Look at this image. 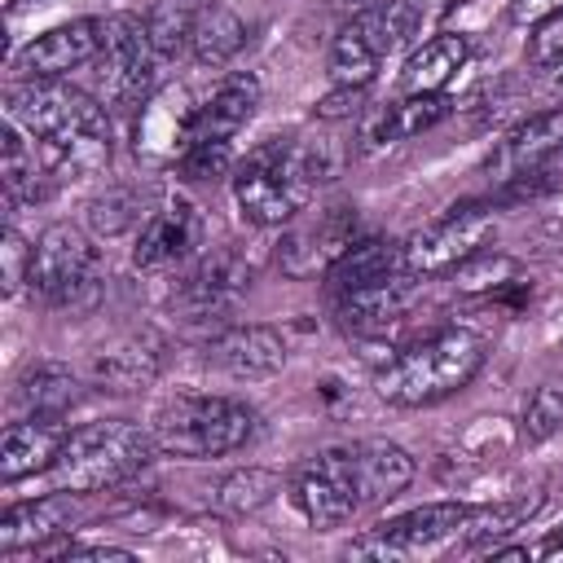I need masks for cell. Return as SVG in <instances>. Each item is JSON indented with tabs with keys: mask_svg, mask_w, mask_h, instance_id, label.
Masks as SVG:
<instances>
[{
	"mask_svg": "<svg viewBox=\"0 0 563 563\" xmlns=\"http://www.w3.org/2000/svg\"><path fill=\"white\" fill-rule=\"evenodd\" d=\"M198 136V106L185 88H163L141 106L136 119V154L150 163H180Z\"/></svg>",
	"mask_w": 563,
	"mask_h": 563,
	"instance_id": "12",
	"label": "cell"
},
{
	"mask_svg": "<svg viewBox=\"0 0 563 563\" xmlns=\"http://www.w3.org/2000/svg\"><path fill=\"white\" fill-rule=\"evenodd\" d=\"M154 444L176 457H220L233 453L251 440L255 413L233 400V396H176L158 405L154 422Z\"/></svg>",
	"mask_w": 563,
	"mask_h": 563,
	"instance_id": "4",
	"label": "cell"
},
{
	"mask_svg": "<svg viewBox=\"0 0 563 563\" xmlns=\"http://www.w3.org/2000/svg\"><path fill=\"white\" fill-rule=\"evenodd\" d=\"M57 563H128L132 554L119 550V545H66L53 554Z\"/></svg>",
	"mask_w": 563,
	"mask_h": 563,
	"instance_id": "40",
	"label": "cell"
},
{
	"mask_svg": "<svg viewBox=\"0 0 563 563\" xmlns=\"http://www.w3.org/2000/svg\"><path fill=\"white\" fill-rule=\"evenodd\" d=\"M141 207H145V194L132 189V185H119V189H106L101 198H92L84 207V224L101 238H114V233H123L141 220Z\"/></svg>",
	"mask_w": 563,
	"mask_h": 563,
	"instance_id": "30",
	"label": "cell"
},
{
	"mask_svg": "<svg viewBox=\"0 0 563 563\" xmlns=\"http://www.w3.org/2000/svg\"><path fill=\"white\" fill-rule=\"evenodd\" d=\"M352 242H356V207H330L317 220H303L282 238V268L299 282L330 273Z\"/></svg>",
	"mask_w": 563,
	"mask_h": 563,
	"instance_id": "11",
	"label": "cell"
},
{
	"mask_svg": "<svg viewBox=\"0 0 563 563\" xmlns=\"http://www.w3.org/2000/svg\"><path fill=\"white\" fill-rule=\"evenodd\" d=\"M198 13H202L198 0H158V4L145 13V31H150L154 53H158V57H176V53L194 40Z\"/></svg>",
	"mask_w": 563,
	"mask_h": 563,
	"instance_id": "28",
	"label": "cell"
},
{
	"mask_svg": "<svg viewBox=\"0 0 563 563\" xmlns=\"http://www.w3.org/2000/svg\"><path fill=\"white\" fill-rule=\"evenodd\" d=\"M62 444H66V427L53 413H35V418H22V422H9L4 440H0V479L18 484L22 475L48 471L57 462Z\"/></svg>",
	"mask_w": 563,
	"mask_h": 563,
	"instance_id": "19",
	"label": "cell"
},
{
	"mask_svg": "<svg viewBox=\"0 0 563 563\" xmlns=\"http://www.w3.org/2000/svg\"><path fill=\"white\" fill-rule=\"evenodd\" d=\"M194 246H202V211L189 198H172L141 224L132 260L141 268H163V264L194 255Z\"/></svg>",
	"mask_w": 563,
	"mask_h": 563,
	"instance_id": "16",
	"label": "cell"
},
{
	"mask_svg": "<svg viewBox=\"0 0 563 563\" xmlns=\"http://www.w3.org/2000/svg\"><path fill=\"white\" fill-rule=\"evenodd\" d=\"M9 4H22V0H9Z\"/></svg>",
	"mask_w": 563,
	"mask_h": 563,
	"instance_id": "44",
	"label": "cell"
},
{
	"mask_svg": "<svg viewBox=\"0 0 563 563\" xmlns=\"http://www.w3.org/2000/svg\"><path fill=\"white\" fill-rule=\"evenodd\" d=\"M260 106V79L238 70V75H224L220 88L198 106V136L194 141H233L251 114Z\"/></svg>",
	"mask_w": 563,
	"mask_h": 563,
	"instance_id": "21",
	"label": "cell"
},
{
	"mask_svg": "<svg viewBox=\"0 0 563 563\" xmlns=\"http://www.w3.org/2000/svg\"><path fill=\"white\" fill-rule=\"evenodd\" d=\"M356 462V484H361V506L365 501H391L413 484V457L391 444V440H361L352 449Z\"/></svg>",
	"mask_w": 563,
	"mask_h": 563,
	"instance_id": "22",
	"label": "cell"
},
{
	"mask_svg": "<svg viewBox=\"0 0 563 563\" xmlns=\"http://www.w3.org/2000/svg\"><path fill=\"white\" fill-rule=\"evenodd\" d=\"M317 180H321V163L308 145L268 141L233 172V202L251 224L273 229L303 211Z\"/></svg>",
	"mask_w": 563,
	"mask_h": 563,
	"instance_id": "3",
	"label": "cell"
},
{
	"mask_svg": "<svg viewBox=\"0 0 563 563\" xmlns=\"http://www.w3.org/2000/svg\"><path fill=\"white\" fill-rule=\"evenodd\" d=\"M92 277H97L92 238L70 220L48 224L31 255V290L48 303H70L79 290L92 286Z\"/></svg>",
	"mask_w": 563,
	"mask_h": 563,
	"instance_id": "7",
	"label": "cell"
},
{
	"mask_svg": "<svg viewBox=\"0 0 563 563\" xmlns=\"http://www.w3.org/2000/svg\"><path fill=\"white\" fill-rule=\"evenodd\" d=\"M361 101H365V88H343V84H334V92H325L321 101H317V119H352L356 110H361Z\"/></svg>",
	"mask_w": 563,
	"mask_h": 563,
	"instance_id": "39",
	"label": "cell"
},
{
	"mask_svg": "<svg viewBox=\"0 0 563 563\" xmlns=\"http://www.w3.org/2000/svg\"><path fill=\"white\" fill-rule=\"evenodd\" d=\"M295 506L317 528H334L352 519L361 506L352 449H321L312 462H303V471L295 475Z\"/></svg>",
	"mask_w": 563,
	"mask_h": 563,
	"instance_id": "9",
	"label": "cell"
},
{
	"mask_svg": "<svg viewBox=\"0 0 563 563\" xmlns=\"http://www.w3.org/2000/svg\"><path fill=\"white\" fill-rule=\"evenodd\" d=\"M449 110H453V101L444 92H409L405 101H396V106H387V110L374 114L365 141H374V145H383V141H409L418 132H431L440 119H449Z\"/></svg>",
	"mask_w": 563,
	"mask_h": 563,
	"instance_id": "25",
	"label": "cell"
},
{
	"mask_svg": "<svg viewBox=\"0 0 563 563\" xmlns=\"http://www.w3.org/2000/svg\"><path fill=\"white\" fill-rule=\"evenodd\" d=\"M79 523V501L75 493H48V497H35V501H18L4 510L0 519V550L13 554V550H35L62 532H70Z\"/></svg>",
	"mask_w": 563,
	"mask_h": 563,
	"instance_id": "18",
	"label": "cell"
},
{
	"mask_svg": "<svg viewBox=\"0 0 563 563\" xmlns=\"http://www.w3.org/2000/svg\"><path fill=\"white\" fill-rule=\"evenodd\" d=\"M26 128L22 123H4V158H0V176H4V194H9V202H18V198H35L40 194V172H44V163H40V154H35V145H26Z\"/></svg>",
	"mask_w": 563,
	"mask_h": 563,
	"instance_id": "27",
	"label": "cell"
},
{
	"mask_svg": "<svg viewBox=\"0 0 563 563\" xmlns=\"http://www.w3.org/2000/svg\"><path fill=\"white\" fill-rule=\"evenodd\" d=\"M18 396H22L35 413H53V418H62V409L75 405L79 383H75V374L62 369V365H35V369L22 378Z\"/></svg>",
	"mask_w": 563,
	"mask_h": 563,
	"instance_id": "29",
	"label": "cell"
},
{
	"mask_svg": "<svg viewBox=\"0 0 563 563\" xmlns=\"http://www.w3.org/2000/svg\"><path fill=\"white\" fill-rule=\"evenodd\" d=\"M466 519V506L462 501H431V506H418V510H405L387 523H378L374 532L356 537L347 545V554H374V559H405V554H418V550H431L440 545L444 537H453Z\"/></svg>",
	"mask_w": 563,
	"mask_h": 563,
	"instance_id": "10",
	"label": "cell"
},
{
	"mask_svg": "<svg viewBox=\"0 0 563 563\" xmlns=\"http://www.w3.org/2000/svg\"><path fill=\"white\" fill-rule=\"evenodd\" d=\"M277 488H282V479H277L273 471L246 466V471H233V475L220 484L216 501H220L224 510H233V515H246V510H260L264 501H273Z\"/></svg>",
	"mask_w": 563,
	"mask_h": 563,
	"instance_id": "33",
	"label": "cell"
},
{
	"mask_svg": "<svg viewBox=\"0 0 563 563\" xmlns=\"http://www.w3.org/2000/svg\"><path fill=\"white\" fill-rule=\"evenodd\" d=\"M554 92H563V57L554 62Z\"/></svg>",
	"mask_w": 563,
	"mask_h": 563,
	"instance_id": "43",
	"label": "cell"
},
{
	"mask_svg": "<svg viewBox=\"0 0 563 563\" xmlns=\"http://www.w3.org/2000/svg\"><path fill=\"white\" fill-rule=\"evenodd\" d=\"M334 4H343L347 13H374V9H387L391 0H334Z\"/></svg>",
	"mask_w": 563,
	"mask_h": 563,
	"instance_id": "42",
	"label": "cell"
},
{
	"mask_svg": "<svg viewBox=\"0 0 563 563\" xmlns=\"http://www.w3.org/2000/svg\"><path fill=\"white\" fill-rule=\"evenodd\" d=\"M154 44L141 18L132 13H114L101 18V92L110 101H136L145 97L150 79H154Z\"/></svg>",
	"mask_w": 563,
	"mask_h": 563,
	"instance_id": "8",
	"label": "cell"
},
{
	"mask_svg": "<svg viewBox=\"0 0 563 563\" xmlns=\"http://www.w3.org/2000/svg\"><path fill=\"white\" fill-rule=\"evenodd\" d=\"M242 44H246V22L233 9H224V4H202L198 22H194V40H189L194 62L224 66V62L238 57Z\"/></svg>",
	"mask_w": 563,
	"mask_h": 563,
	"instance_id": "26",
	"label": "cell"
},
{
	"mask_svg": "<svg viewBox=\"0 0 563 563\" xmlns=\"http://www.w3.org/2000/svg\"><path fill=\"white\" fill-rule=\"evenodd\" d=\"M251 286V264L238 255V251H211L194 264V273L185 277L176 303L189 312V321L198 317H216V312H229Z\"/></svg>",
	"mask_w": 563,
	"mask_h": 563,
	"instance_id": "14",
	"label": "cell"
},
{
	"mask_svg": "<svg viewBox=\"0 0 563 563\" xmlns=\"http://www.w3.org/2000/svg\"><path fill=\"white\" fill-rule=\"evenodd\" d=\"M559 150H563V110H541V114L523 119L519 128H510L501 136L497 154L488 158V176L493 180H515L523 172H537Z\"/></svg>",
	"mask_w": 563,
	"mask_h": 563,
	"instance_id": "20",
	"label": "cell"
},
{
	"mask_svg": "<svg viewBox=\"0 0 563 563\" xmlns=\"http://www.w3.org/2000/svg\"><path fill=\"white\" fill-rule=\"evenodd\" d=\"M150 374H154V356H150V352H136V347L101 352V356L92 361V378H97L106 391H132V387H141Z\"/></svg>",
	"mask_w": 563,
	"mask_h": 563,
	"instance_id": "34",
	"label": "cell"
},
{
	"mask_svg": "<svg viewBox=\"0 0 563 563\" xmlns=\"http://www.w3.org/2000/svg\"><path fill=\"white\" fill-rule=\"evenodd\" d=\"M4 290L13 295L22 282H31V255H35V246H26L22 238H18V229H4Z\"/></svg>",
	"mask_w": 563,
	"mask_h": 563,
	"instance_id": "37",
	"label": "cell"
},
{
	"mask_svg": "<svg viewBox=\"0 0 563 563\" xmlns=\"http://www.w3.org/2000/svg\"><path fill=\"white\" fill-rule=\"evenodd\" d=\"M559 57H563V13L545 18V22L537 26L532 44H528V62H532V66H550V70H554Z\"/></svg>",
	"mask_w": 563,
	"mask_h": 563,
	"instance_id": "38",
	"label": "cell"
},
{
	"mask_svg": "<svg viewBox=\"0 0 563 563\" xmlns=\"http://www.w3.org/2000/svg\"><path fill=\"white\" fill-rule=\"evenodd\" d=\"M418 299V273H396L369 286H352V290H334V312L347 330L356 334H383L391 321H400L409 312V303Z\"/></svg>",
	"mask_w": 563,
	"mask_h": 563,
	"instance_id": "15",
	"label": "cell"
},
{
	"mask_svg": "<svg viewBox=\"0 0 563 563\" xmlns=\"http://www.w3.org/2000/svg\"><path fill=\"white\" fill-rule=\"evenodd\" d=\"M405 242H387V238H356L339 264L325 273L334 290H352V286H369V282H383V277H396L405 273Z\"/></svg>",
	"mask_w": 563,
	"mask_h": 563,
	"instance_id": "24",
	"label": "cell"
},
{
	"mask_svg": "<svg viewBox=\"0 0 563 563\" xmlns=\"http://www.w3.org/2000/svg\"><path fill=\"white\" fill-rule=\"evenodd\" d=\"M207 361L233 378H268L286 365V339L273 325H229L207 339Z\"/></svg>",
	"mask_w": 563,
	"mask_h": 563,
	"instance_id": "17",
	"label": "cell"
},
{
	"mask_svg": "<svg viewBox=\"0 0 563 563\" xmlns=\"http://www.w3.org/2000/svg\"><path fill=\"white\" fill-rule=\"evenodd\" d=\"M229 167V141H194L180 158V172L189 180H211Z\"/></svg>",
	"mask_w": 563,
	"mask_h": 563,
	"instance_id": "36",
	"label": "cell"
},
{
	"mask_svg": "<svg viewBox=\"0 0 563 563\" xmlns=\"http://www.w3.org/2000/svg\"><path fill=\"white\" fill-rule=\"evenodd\" d=\"M453 277H457V290H466V295H493L501 286L523 282V273H519V264L510 255H488V251H479L466 264H457Z\"/></svg>",
	"mask_w": 563,
	"mask_h": 563,
	"instance_id": "32",
	"label": "cell"
},
{
	"mask_svg": "<svg viewBox=\"0 0 563 563\" xmlns=\"http://www.w3.org/2000/svg\"><path fill=\"white\" fill-rule=\"evenodd\" d=\"M9 119L22 123L40 145L88 136V132H110L106 106L62 79H26L9 88Z\"/></svg>",
	"mask_w": 563,
	"mask_h": 563,
	"instance_id": "5",
	"label": "cell"
},
{
	"mask_svg": "<svg viewBox=\"0 0 563 563\" xmlns=\"http://www.w3.org/2000/svg\"><path fill=\"white\" fill-rule=\"evenodd\" d=\"M484 339L471 330H435L418 339L409 352H400L378 378V396L400 409L435 405L453 391H462L479 369H484Z\"/></svg>",
	"mask_w": 563,
	"mask_h": 563,
	"instance_id": "1",
	"label": "cell"
},
{
	"mask_svg": "<svg viewBox=\"0 0 563 563\" xmlns=\"http://www.w3.org/2000/svg\"><path fill=\"white\" fill-rule=\"evenodd\" d=\"M563 427V383H541L523 405V440L541 444Z\"/></svg>",
	"mask_w": 563,
	"mask_h": 563,
	"instance_id": "35",
	"label": "cell"
},
{
	"mask_svg": "<svg viewBox=\"0 0 563 563\" xmlns=\"http://www.w3.org/2000/svg\"><path fill=\"white\" fill-rule=\"evenodd\" d=\"M154 449H158L154 431L128 418H97L66 431V444L48 466V475H53V488L62 493H101L132 479L154 457Z\"/></svg>",
	"mask_w": 563,
	"mask_h": 563,
	"instance_id": "2",
	"label": "cell"
},
{
	"mask_svg": "<svg viewBox=\"0 0 563 563\" xmlns=\"http://www.w3.org/2000/svg\"><path fill=\"white\" fill-rule=\"evenodd\" d=\"M554 13H563V0H510V22L519 26H541Z\"/></svg>",
	"mask_w": 563,
	"mask_h": 563,
	"instance_id": "41",
	"label": "cell"
},
{
	"mask_svg": "<svg viewBox=\"0 0 563 563\" xmlns=\"http://www.w3.org/2000/svg\"><path fill=\"white\" fill-rule=\"evenodd\" d=\"M466 57H471V40H466L462 31H440V35H431L427 44H418V48L409 53V62H405V70H400L405 97H409V92H440V88L466 66Z\"/></svg>",
	"mask_w": 563,
	"mask_h": 563,
	"instance_id": "23",
	"label": "cell"
},
{
	"mask_svg": "<svg viewBox=\"0 0 563 563\" xmlns=\"http://www.w3.org/2000/svg\"><path fill=\"white\" fill-rule=\"evenodd\" d=\"M493 233H497L493 211H488L484 202H462V207L444 211L435 224L418 229V233L405 242V264H409V273H418V277L449 273V268L466 264L471 255H479Z\"/></svg>",
	"mask_w": 563,
	"mask_h": 563,
	"instance_id": "6",
	"label": "cell"
},
{
	"mask_svg": "<svg viewBox=\"0 0 563 563\" xmlns=\"http://www.w3.org/2000/svg\"><path fill=\"white\" fill-rule=\"evenodd\" d=\"M541 506V497H515V501H501V506H479V510H466L462 528L475 545L484 541H501L506 532H515L532 510Z\"/></svg>",
	"mask_w": 563,
	"mask_h": 563,
	"instance_id": "31",
	"label": "cell"
},
{
	"mask_svg": "<svg viewBox=\"0 0 563 563\" xmlns=\"http://www.w3.org/2000/svg\"><path fill=\"white\" fill-rule=\"evenodd\" d=\"M97 53H101V18H75L66 26L35 35L18 53V70L26 79H62V75L97 62Z\"/></svg>",
	"mask_w": 563,
	"mask_h": 563,
	"instance_id": "13",
	"label": "cell"
}]
</instances>
